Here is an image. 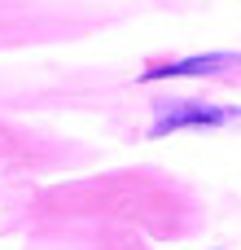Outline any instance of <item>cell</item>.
<instances>
[{
  "label": "cell",
  "instance_id": "obj_1",
  "mask_svg": "<svg viewBox=\"0 0 241 250\" xmlns=\"http://www.w3.org/2000/svg\"><path fill=\"white\" fill-rule=\"evenodd\" d=\"M224 123H241V110L211 105V101H198V97H167V101H154L149 136H167V132H180V127H224Z\"/></svg>",
  "mask_w": 241,
  "mask_h": 250
},
{
  "label": "cell",
  "instance_id": "obj_2",
  "mask_svg": "<svg viewBox=\"0 0 241 250\" xmlns=\"http://www.w3.org/2000/svg\"><path fill=\"white\" fill-rule=\"evenodd\" d=\"M237 66L233 53H198V57H180V62H167V66H149L141 79L154 83V79H184V75H215V70H228Z\"/></svg>",
  "mask_w": 241,
  "mask_h": 250
}]
</instances>
